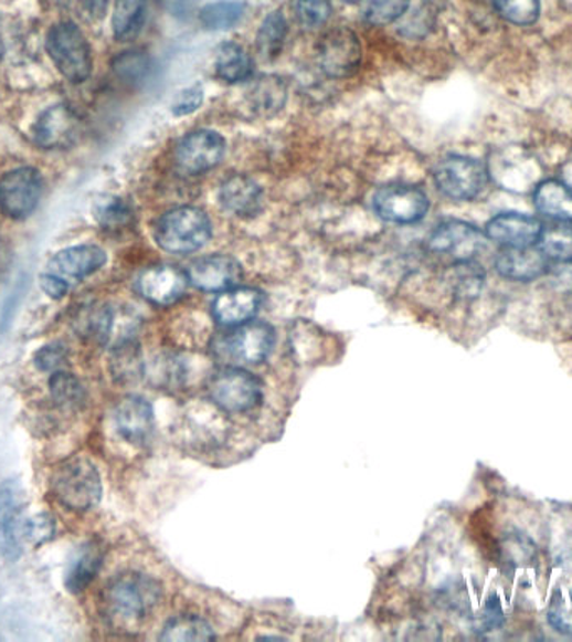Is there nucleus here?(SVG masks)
I'll return each mask as SVG.
<instances>
[{"label":"nucleus","mask_w":572,"mask_h":642,"mask_svg":"<svg viewBox=\"0 0 572 642\" xmlns=\"http://www.w3.org/2000/svg\"><path fill=\"white\" fill-rule=\"evenodd\" d=\"M162 589L156 579L141 572L114 577L104 588L100 606L106 621L121 631L141 628L161 601Z\"/></svg>","instance_id":"obj_1"},{"label":"nucleus","mask_w":572,"mask_h":642,"mask_svg":"<svg viewBox=\"0 0 572 642\" xmlns=\"http://www.w3.org/2000/svg\"><path fill=\"white\" fill-rule=\"evenodd\" d=\"M275 347V330L265 322H246L214 338L211 350L227 367L265 361Z\"/></svg>","instance_id":"obj_2"},{"label":"nucleus","mask_w":572,"mask_h":642,"mask_svg":"<svg viewBox=\"0 0 572 642\" xmlns=\"http://www.w3.org/2000/svg\"><path fill=\"white\" fill-rule=\"evenodd\" d=\"M155 238L159 248L168 253H194L210 241L211 221L200 208H174L159 218Z\"/></svg>","instance_id":"obj_3"},{"label":"nucleus","mask_w":572,"mask_h":642,"mask_svg":"<svg viewBox=\"0 0 572 642\" xmlns=\"http://www.w3.org/2000/svg\"><path fill=\"white\" fill-rule=\"evenodd\" d=\"M55 498L73 511H91L99 504L103 482L93 462L73 457L55 469L51 478Z\"/></svg>","instance_id":"obj_4"},{"label":"nucleus","mask_w":572,"mask_h":642,"mask_svg":"<svg viewBox=\"0 0 572 642\" xmlns=\"http://www.w3.org/2000/svg\"><path fill=\"white\" fill-rule=\"evenodd\" d=\"M210 402L224 413H245L262 403L259 378L242 367H226L211 375L206 383Z\"/></svg>","instance_id":"obj_5"},{"label":"nucleus","mask_w":572,"mask_h":642,"mask_svg":"<svg viewBox=\"0 0 572 642\" xmlns=\"http://www.w3.org/2000/svg\"><path fill=\"white\" fill-rule=\"evenodd\" d=\"M49 55L54 66L71 83H84L93 71V55L86 38L73 22H61L49 31Z\"/></svg>","instance_id":"obj_6"},{"label":"nucleus","mask_w":572,"mask_h":642,"mask_svg":"<svg viewBox=\"0 0 572 642\" xmlns=\"http://www.w3.org/2000/svg\"><path fill=\"white\" fill-rule=\"evenodd\" d=\"M435 185L454 201H470L479 197L489 182L487 166L467 156H448L434 171Z\"/></svg>","instance_id":"obj_7"},{"label":"nucleus","mask_w":572,"mask_h":642,"mask_svg":"<svg viewBox=\"0 0 572 642\" xmlns=\"http://www.w3.org/2000/svg\"><path fill=\"white\" fill-rule=\"evenodd\" d=\"M320 70L330 77H349L362 62L359 35L349 28H335L321 35L317 45Z\"/></svg>","instance_id":"obj_8"},{"label":"nucleus","mask_w":572,"mask_h":642,"mask_svg":"<svg viewBox=\"0 0 572 642\" xmlns=\"http://www.w3.org/2000/svg\"><path fill=\"white\" fill-rule=\"evenodd\" d=\"M489 176L500 188L507 191L526 192L539 185V168L534 156L529 155L525 148L519 146H506L492 155L490 161Z\"/></svg>","instance_id":"obj_9"},{"label":"nucleus","mask_w":572,"mask_h":642,"mask_svg":"<svg viewBox=\"0 0 572 642\" xmlns=\"http://www.w3.org/2000/svg\"><path fill=\"white\" fill-rule=\"evenodd\" d=\"M42 181L38 171L19 168L0 179V211L11 220H25L41 200Z\"/></svg>","instance_id":"obj_10"},{"label":"nucleus","mask_w":572,"mask_h":642,"mask_svg":"<svg viewBox=\"0 0 572 642\" xmlns=\"http://www.w3.org/2000/svg\"><path fill=\"white\" fill-rule=\"evenodd\" d=\"M486 246V234L466 221H445L428 238L434 253L451 256L455 262H469Z\"/></svg>","instance_id":"obj_11"},{"label":"nucleus","mask_w":572,"mask_h":642,"mask_svg":"<svg viewBox=\"0 0 572 642\" xmlns=\"http://www.w3.org/2000/svg\"><path fill=\"white\" fill-rule=\"evenodd\" d=\"M377 214L390 223H417L428 211V198L424 191L407 186H390L373 197Z\"/></svg>","instance_id":"obj_12"},{"label":"nucleus","mask_w":572,"mask_h":642,"mask_svg":"<svg viewBox=\"0 0 572 642\" xmlns=\"http://www.w3.org/2000/svg\"><path fill=\"white\" fill-rule=\"evenodd\" d=\"M224 151L226 143L220 133L201 129L181 139L177 149V161L184 171L200 175L220 165Z\"/></svg>","instance_id":"obj_13"},{"label":"nucleus","mask_w":572,"mask_h":642,"mask_svg":"<svg viewBox=\"0 0 572 642\" xmlns=\"http://www.w3.org/2000/svg\"><path fill=\"white\" fill-rule=\"evenodd\" d=\"M107 262V254L103 248L96 244H80V246L67 248L60 251L54 259L49 262V275L63 280L67 285L83 282L93 273L99 272Z\"/></svg>","instance_id":"obj_14"},{"label":"nucleus","mask_w":572,"mask_h":642,"mask_svg":"<svg viewBox=\"0 0 572 642\" xmlns=\"http://www.w3.org/2000/svg\"><path fill=\"white\" fill-rule=\"evenodd\" d=\"M188 278L203 292H226L235 288L243 278V269L235 259L226 254H211L191 263Z\"/></svg>","instance_id":"obj_15"},{"label":"nucleus","mask_w":572,"mask_h":642,"mask_svg":"<svg viewBox=\"0 0 572 642\" xmlns=\"http://www.w3.org/2000/svg\"><path fill=\"white\" fill-rule=\"evenodd\" d=\"M114 427L131 445H145L155 432V409L139 396H128L114 409Z\"/></svg>","instance_id":"obj_16"},{"label":"nucleus","mask_w":572,"mask_h":642,"mask_svg":"<svg viewBox=\"0 0 572 642\" xmlns=\"http://www.w3.org/2000/svg\"><path fill=\"white\" fill-rule=\"evenodd\" d=\"M80 135V119L64 104L49 107L34 126L35 143L45 149L70 148Z\"/></svg>","instance_id":"obj_17"},{"label":"nucleus","mask_w":572,"mask_h":642,"mask_svg":"<svg viewBox=\"0 0 572 642\" xmlns=\"http://www.w3.org/2000/svg\"><path fill=\"white\" fill-rule=\"evenodd\" d=\"M187 273L180 272L173 266H155L145 270L136 282L139 295L148 299L152 305L168 306L177 303L187 292Z\"/></svg>","instance_id":"obj_18"},{"label":"nucleus","mask_w":572,"mask_h":642,"mask_svg":"<svg viewBox=\"0 0 572 642\" xmlns=\"http://www.w3.org/2000/svg\"><path fill=\"white\" fill-rule=\"evenodd\" d=\"M541 233V221L521 213L497 214L486 227V236L506 248L532 246Z\"/></svg>","instance_id":"obj_19"},{"label":"nucleus","mask_w":572,"mask_h":642,"mask_svg":"<svg viewBox=\"0 0 572 642\" xmlns=\"http://www.w3.org/2000/svg\"><path fill=\"white\" fill-rule=\"evenodd\" d=\"M496 270L510 282H534L548 273L549 259L539 248H506L496 259Z\"/></svg>","instance_id":"obj_20"},{"label":"nucleus","mask_w":572,"mask_h":642,"mask_svg":"<svg viewBox=\"0 0 572 642\" xmlns=\"http://www.w3.org/2000/svg\"><path fill=\"white\" fill-rule=\"evenodd\" d=\"M24 507V492L18 482L0 484V546L6 556L15 559L21 552V512Z\"/></svg>","instance_id":"obj_21"},{"label":"nucleus","mask_w":572,"mask_h":642,"mask_svg":"<svg viewBox=\"0 0 572 642\" xmlns=\"http://www.w3.org/2000/svg\"><path fill=\"white\" fill-rule=\"evenodd\" d=\"M262 306V295L253 288H232L221 293L213 303V316L223 327H239L255 318Z\"/></svg>","instance_id":"obj_22"},{"label":"nucleus","mask_w":572,"mask_h":642,"mask_svg":"<svg viewBox=\"0 0 572 642\" xmlns=\"http://www.w3.org/2000/svg\"><path fill=\"white\" fill-rule=\"evenodd\" d=\"M220 203L227 213L235 217H255L262 210V188L246 176H232L221 185Z\"/></svg>","instance_id":"obj_23"},{"label":"nucleus","mask_w":572,"mask_h":642,"mask_svg":"<svg viewBox=\"0 0 572 642\" xmlns=\"http://www.w3.org/2000/svg\"><path fill=\"white\" fill-rule=\"evenodd\" d=\"M539 213L551 220L572 221V188L558 179H545L534 188Z\"/></svg>","instance_id":"obj_24"},{"label":"nucleus","mask_w":572,"mask_h":642,"mask_svg":"<svg viewBox=\"0 0 572 642\" xmlns=\"http://www.w3.org/2000/svg\"><path fill=\"white\" fill-rule=\"evenodd\" d=\"M100 564H103V550L97 544L87 543L81 546L67 566L66 588L71 592H83L99 572Z\"/></svg>","instance_id":"obj_25"},{"label":"nucleus","mask_w":572,"mask_h":642,"mask_svg":"<svg viewBox=\"0 0 572 642\" xmlns=\"http://www.w3.org/2000/svg\"><path fill=\"white\" fill-rule=\"evenodd\" d=\"M214 66H216L218 76L226 81V83L248 81L253 71H255V62H253L252 55L242 45L235 44V42H224L218 49Z\"/></svg>","instance_id":"obj_26"},{"label":"nucleus","mask_w":572,"mask_h":642,"mask_svg":"<svg viewBox=\"0 0 572 642\" xmlns=\"http://www.w3.org/2000/svg\"><path fill=\"white\" fill-rule=\"evenodd\" d=\"M159 639L168 642H204L213 641L216 634L206 619L200 615L181 614L166 622Z\"/></svg>","instance_id":"obj_27"},{"label":"nucleus","mask_w":572,"mask_h":642,"mask_svg":"<svg viewBox=\"0 0 572 642\" xmlns=\"http://www.w3.org/2000/svg\"><path fill=\"white\" fill-rule=\"evenodd\" d=\"M248 103L258 116H275L286 103L285 83L276 76H263L250 87Z\"/></svg>","instance_id":"obj_28"},{"label":"nucleus","mask_w":572,"mask_h":642,"mask_svg":"<svg viewBox=\"0 0 572 642\" xmlns=\"http://www.w3.org/2000/svg\"><path fill=\"white\" fill-rule=\"evenodd\" d=\"M49 390H51L52 402L63 410H76L83 406V385L67 371H54L49 380Z\"/></svg>","instance_id":"obj_29"},{"label":"nucleus","mask_w":572,"mask_h":642,"mask_svg":"<svg viewBox=\"0 0 572 642\" xmlns=\"http://www.w3.org/2000/svg\"><path fill=\"white\" fill-rule=\"evenodd\" d=\"M245 14L242 2H216L201 11V25L208 31H227L235 28Z\"/></svg>","instance_id":"obj_30"},{"label":"nucleus","mask_w":572,"mask_h":642,"mask_svg":"<svg viewBox=\"0 0 572 642\" xmlns=\"http://www.w3.org/2000/svg\"><path fill=\"white\" fill-rule=\"evenodd\" d=\"M548 621L561 634L572 635V582L559 585L552 592Z\"/></svg>","instance_id":"obj_31"},{"label":"nucleus","mask_w":572,"mask_h":642,"mask_svg":"<svg viewBox=\"0 0 572 642\" xmlns=\"http://www.w3.org/2000/svg\"><path fill=\"white\" fill-rule=\"evenodd\" d=\"M539 250L555 262H572V228L569 227H549L548 230L542 228L539 236Z\"/></svg>","instance_id":"obj_32"},{"label":"nucleus","mask_w":572,"mask_h":642,"mask_svg":"<svg viewBox=\"0 0 572 642\" xmlns=\"http://www.w3.org/2000/svg\"><path fill=\"white\" fill-rule=\"evenodd\" d=\"M145 375H149L152 383L159 389H173L183 383L187 378V367L183 361L173 355H162L152 361L151 367H146Z\"/></svg>","instance_id":"obj_33"},{"label":"nucleus","mask_w":572,"mask_h":642,"mask_svg":"<svg viewBox=\"0 0 572 642\" xmlns=\"http://www.w3.org/2000/svg\"><path fill=\"white\" fill-rule=\"evenodd\" d=\"M286 32L288 29H286L282 12H272L263 21L258 38H256V45H258V51L262 52L263 57L273 59L279 54L283 44H285Z\"/></svg>","instance_id":"obj_34"},{"label":"nucleus","mask_w":572,"mask_h":642,"mask_svg":"<svg viewBox=\"0 0 572 642\" xmlns=\"http://www.w3.org/2000/svg\"><path fill=\"white\" fill-rule=\"evenodd\" d=\"M452 269L454 270H452L451 282L457 295L466 296V298L479 295L484 285L483 266L469 260V262H455Z\"/></svg>","instance_id":"obj_35"},{"label":"nucleus","mask_w":572,"mask_h":642,"mask_svg":"<svg viewBox=\"0 0 572 642\" xmlns=\"http://www.w3.org/2000/svg\"><path fill=\"white\" fill-rule=\"evenodd\" d=\"M110 368H113L114 377L118 378L119 381H135L145 375L146 365L142 364L141 355H139L135 341L114 348Z\"/></svg>","instance_id":"obj_36"},{"label":"nucleus","mask_w":572,"mask_h":642,"mask_svg":"<svg viewBox=\"0 0 572 642\" xmlns=\"http://www.w3.org/2000/svg\"><path fill=\"white\" fill-rule=\"evenodd\" d=\"M145 12V0H116L113 29L116 38H129L138 29Z\"/></svg>","instance_id":"obj_37"},{"label":"nucleus","mask_w":572,"mask_h":642,"mask_svg":"<svg viewBox=\"0 0 572 642\" xmlns=\"http://www.w3.org/2000/svg\"><path fill=\"white\" fill-rule=\"evenodd\" d=\"M494 8L500 18L518 25L534 24L541 12L539 0H494Z\"/></svg>","instance_id":"obj_38"},{"label":"nucleus","mask_w":572,"mask_h":642,"mask_svg":"<svg viewBox=\"0 0 572 642\" xmlns=\"http://www.w3.org/2000/svg\"><path fill=\"white\" fill-rule=\"evenodd\" d=\"M94 217L104 228H109V230L128 227L133 220L131 210L119 198H104V200H100L94 208Z\"/></svg>","instance_id":"obj_39"},{"label":"nucleus","mask_w":572,"mask_h":642,"mask_svg":"<svg viewBox=\"0 0 572 642\" xmlns=\"http://www.w3.org/2000/svg\"><path fill=\"white\" fill-rule=\"evenodd\" d=\"M409 4L411 0H369L363 18L373 25L390 24L405 14Z\"/></svg>","instance_id":"obj_40"},{"label":"nucleus","mask_w":572,"mask_h":642,"mask_svg":"<svg viewBox=\"0 0 572 642\" xmlns=\"http://www.w3.org/2000/svg\"><path fill=\"white\" fill-rule=\"evenodd\" d=\"M54 517L47 512H39L22 524L21 536L32 546H42L54 537Z\"/></svg>","instance_id":"obj_41"},{"label":"nucleus","mask_w":572,"mask_h":642,"mask_svg":"<svg viewBox=\"0 0 572 642\" xmlns=\"http://www.w3.org/2000/svg\"><path fill=\"white\" fill-rule=\"evenodd\" d=\"M114 71L121 80L128 81V83H138V81L145 80L146 74H148V55L136 51L125 52L114 61Z\"/></svg>","instance_id":"obj_42"},{"label":"nucleus","mask_w":572,"mask_h":642,"mask_svg":"<svg viewBox=\"0 0 572 642\" xmlns=\"http://www.w3.org/2000/svg\"><path fill=\"white\" fill-rule=\"evenodd\" d=\"M330 0H297L298 21L305 28H320L330 19Z\"/></svg>","instance_id":"obj_43"},{"label":"nucleus","mask_w":572,"mask_h":642,"mask_svg":"<svg viewBox=\"0 0 572 642\" xmlns=\"http://www.w3.org/2000/svg\"><path fill=\"white\" fill-rule=\"evenodd\" d=\"M67 361V350L63 344H51L42 347L35 354V365L42 371H60L63 370L64 364Z\"/></svg>","instance_id":"obj_44"},{"label":"nucleus","mask_w":572,"mask_h":642,"mask_svg":"<svg viewBox=\"0 0 572 642\" xmlns=\"http://www.w3.org/2000/svg\"><path fill=\"white\" fill-rule=\"evenodd\" d=\"M201 104H203V90H201V86L197 84V86L187 87L174 99L173 114L178 117L188 116V114L200 109Z\"/></svg>","instance_id":"obj_45"},{"label":"nucleus","mask_w":572,"mask_h":642,"mask_svg":"<svg viewBox=\"0 0 572 642\" xmlns=\"http://www.w3.org/2000/svg\"><path fill=\"white\" fill-rule=\"evenodd\" d=\"M41 286L44 290L45 295L51 296V298L60 299L67 295L71 286L64 283L63 280L55 278V276L44 273L41 276Z\"/></svg>","instance_id":"obj_46"},{"label":"nucleus","mask_w":572,"mask_h":642,"mask_svg":"<svg viewBox=\"0 0 572 642\" xmlns=\"http://www.w3.org/2000/svg\"><path fill=\"white\" fill-rule=\"evenodd\" d=\"M162 4L177 18H184L190 11L191 0H162Z\"/></svg>","instance_id":"obj_47"},{"label":"nucleus","mask_w":572,"mask_h":642,"mask_svg":"<svg viewBox=\"0 0 572 642\" xmlns=\"http://www.w3.org/2000/svg\"><path fill=\"white\" fill-rule=\"evenodd\" d=\"M83 2L86 11L91 15H96V18H103L104 12L107 9V0H81Z\"/></svg>","instance_id":"obj_48"},{"label":"nucleus","mask_w":572,"mask_h":642,"mask_svg":"<svg viewBox=\"0 0 572 642\" xmlns=\"http://www.w3.org/2000/svg\"><path fill=\"white\" fill-rule=\"evenodd\" d=\"M346 2H349V4H353V2H359V0H346Z\"/></svg>","instance_id":"obj_49"}]
</instances>
